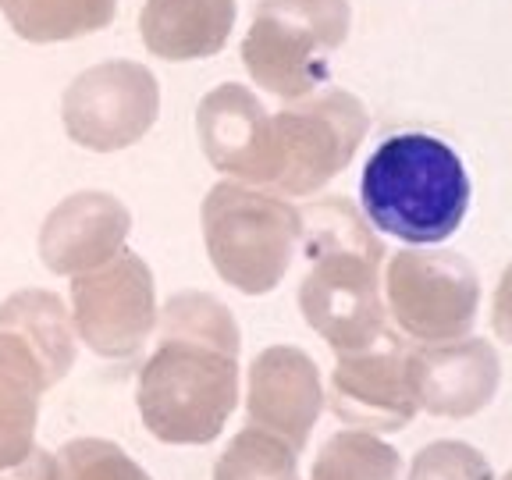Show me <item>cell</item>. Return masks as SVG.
<instances>
[{
    "label": "cell",
    "instance_id": "20",
    "mask_svg": "<svg viewBox=\"0 0 512 480\" xmlns=\"http://www.w3.org/2000/svg\"><path fill=\"white\" fill-rule=\"evenodd\" d=\"M296 456V448H288L281 438L260 427H246L221 452L214 480H303Z\"/></svg>",
    "mask_w": 512,
    "mask_h": 480
},
{
    "label": "cell",
    "instance_id": "1",
    "mask_svg": "<svg viewBox=\"0 0 512 480\" xmlns=\"http://www.w3.org/2000/svg\"><path fill=\"white\" fill-rule=\"evenodd\" d=\"M136 381L143 427L164 445H210L239 406L242 331L210 292H178Z\"/></svg>",
    "mask_w": 512,
    "mask_h": 480
},
{
    "label": "cell",
    "instance_id": "21",
    "mask_svg": "<svg viewBox=\"0 0 512 480\" xmlns=\"http://www.w3.org/2000/svg\"><path fill=\"white\" fill-rule=\"evenodd\" d=\"M64 480H153L125 448L104 438H75L61 448Z\"/></svg>",
    "mask_w": 512,
    "mask_h": 480
},
{
    "label": "cell",
    "instance_id": "16",
    "mask_svg": "<svg viewBox=\"0 0 512 480\" xmlns=\"http://www.w3.org/2000/svg\"><path fill=\"white\" fill-rule=\"evenodd\" d=\"M47 367L18 335L0 328V470L15 466L36 448L40 395L50 392Z\"/></svg>",
    "mask_w": 512,
    "mask_h": 480
},
{
    "label": "cell",
    "instance_id": "2",
    "mask_svg": "<svg viewBox=\"0 0 512 480\" xmlns=\"http://www.w3.org/2000/svg\"><path fill=\"white\" fill-rule=\"evenodd\" d=\"M303 214L306 271L299 281V310L335 352L360 349L384 331V246L360 210L345 200H324Z\"/></svg>",
    "mask_w": 512,
    "mask_h": 480
},
{
    "label": "cell",
    "instance_id": "18",
    "mask_svg": "<svg viewBox=\"0 0 512 480\" xmlns=\"http://www.w3.org/2000/svg\"><path fill=\"white\" fill-rule=\"evenodd\" d=\"M0 11L22 40L61 43L107 29L118 0H0Z\"/></svg>",
    "mask_w": 512,
    "mask_h": 480
},
{
    "label": "cell",
    "instance_id": "3",
    "mask_svg": "<svg viewBox=\"0 0 512 480\" xmlns=\"http://www.w3.org/2000/svg\"><path fill=\"white\" fill-rule=\"evenodd\" d=\"M470 196L463 157L427 132H399L377 143L360 178L367 221L409 246L452 239L466 221Z\"/></svg>",
    "mask_w": 512,
    "mask_h": 480
},
{
    "label": "cell",
    "instance_id": "8",
    "mask_svg": "<svg viewBox=\"0 0 512 480\" xmlns=\"http://www.w3.org/2000/svg\"><path fill=\"white\" fill-rule=\"evenodd\" d=\"M157 285L143 256L121 249L114 260L75 274L72 324L104 360H132L157 328Z\"/></svg>",
    "mask_w": 512,
    "mask_h": 480
},
{
    "label": "cell",
    "instance_id": "13",
    "mask_svg": "<svg viewBox=\"0 0 512 480\" xmlns=\"http://www.w3.org/2000/svg\"><path fill=\"white\" fill-rule=\"evenodd\" d=\"M132 214L111 192H75L47 214L40 228V256L50 274H86L125 249Z\"/></svg>",
    "mask_w": 512,
    "mask_h": 480
},
{
    "label": "cell",
    "instance_id": "22",
    "mask_svg": "<svg viewBox=\"0 0 512 480\" xmlns=\"http://www.w3.org/2000/svg\"><path fill=\"white\" fill-rule=\"evenodd\" d=\"M409 480H495V470L470 441L441 438L416 452Z\"/></svg>",
    "mask_w": 512,
    "mask_h": 480
},
{
    "label": "cell",
    "instance_id": "11",
    "mask_svg": "<svg viewBox=\"0 0 512 480\" xmlns=\"http://www.w3.org/2000/svg\"><path fill=\"white\" fill-rule=\"evenodd\" d=\"M502 384L498 349L484 338L409 345V388L416 409L445 420H466L495 402Z\"/></svg>",
    "mask_w": 512,
    "mask_h": 480
},
{
    "label": "cell",
    "instance_id": "5",
    "mask_svg": "<svg viewBox=\"0 0 512 480\" xmlns=\"http://www.w3.org/2000/svg\"><path fill=\"white\" fill-rule=\"evenodd\" d=\"M349 0H260L242 40L249 79L281 100H303L331 75V57L349 40Z\"/></svg>",
    "mask_w": 512,
    "mask_h": 480
},
{
    "label": "cell",
    "instance_id": "4",
    "mask_svg": "<svg viewBox=\"0 0 512 480\" xmlns=\"http://www.w3.org/2000/svg\"><path fill=\"white\" fill-rule=\"evenodd\" d=\"M303 239L299 207L264 185L224 178L203 200V242L217 278L242 296H267L285 281Z\"/></svg>",
    "mask_w": 512,
    "mask_h": 480
},
{
    "label": "cell",
    "instance_id": "10",
    "mask_svg": "<svg viewBox=\"0 0 512 480\" xmlns=\"http://www.w3.org/2000/svg\"><path fill=\"white\" fill-rule=\"evenodd\" d=\"M335 356L324 399L342 424L370 434H395L409 427L420 409L409 388V345L399 335L384 328L374 342Z\"/></svg>",
    "mask_w": 512,
    "mask_h": 480
},
{
    "label": "cell",
    "instance_id": "14",
    "mask_svg": "<svg viewBox=\"0 0 512 480\" xmlns=\"http://www.w3.org/2000/svg\"><path fill=\"white\" fill-rule=\"evenodd\" d=\"M267 125L271 111L239 82L210 89L196 111V132L207 160L246 185L267 182Z\"/></svg>",
    "mask_w": 512,
    "mask_h": 480
},
{
    "label": "cell",
    "instance_id": "17",
    "mask_svg": "<svg viewBox=\"0 0 512 480\" xmlns=\"http://www.w3.org/2000/svg\"><path fill=\"white\" fill-rule=\"evenodd\" d=\"M0 328H8L29 345L47 367L50 381H64L75 363L72 313L47 288H22L0 303Z\"/></svg>",
    "mask_w": 512,
    "mask_h": 480
},
{
    "label": "cell",
    "instance_id": "25",
    "mask_svg": "<svg viewBox=\"0 0 512 480\" xmlns=\"http://www.w3.org/2000/svg\"><path fill=\"white\" fill-rule=\"evenodd\" d=\"M502 480H512V470H509V473H505V477H502Z\"/></svg>",
    "mask_w": 512,
    "mask_h": 480
},
{
    "label": "cell",
    "instance_id": "24",
    "mask_svg": "<svg viewBox=\"0 0 512 480\" xmlns=\"http://www.w3.org/2000/svg\"><path fill=\"white\" fill-rule=\"evenodd\" d=\"M491 328L505 345H512V264L502 271L495 299H491Z\"/></svg>",
    "mask_w": 512,
    "mask_h": 480
},
{
    "label": "cell",
    "instance_id": "19",
    "mask_svg": "<svg viewBox=\"0 0 512 480\" xmlns=\"http://www.w3.org/2000/svg\"><path fill=\"white\" fill-rule=\"evenodd\" d=\"M402 459L370 431H338L320 445L310 480H399Z\"/></svg>",
    "mask_w": 512,
    "mask_h": 480
},
{
    "label": "cell",
    "instance_id": "12",
    "mask_svg": "<svg viewBox=\"0 0 512 480\" xmlns=\"http://www.w3.org/2000/svg\"><path fill=\"white\" fill-rule=\"evenodd\" d=\"M324 413V384L310 352L299 345H271L253 360L246 384L249 427L281 438L303 452Z\"/></svg>",
    "mask_w": 512,
    "mask_h": 480
},
{
    "label": "cell",
    "instance_id": "23",
    "mask_svg": "<svg viewBox=\"0 0 512 480\" xmlns=\"http://www.w3.org/2000/svg\"><path fill=\"white\" fill-rule=\"evenodd\" d=\"M0 480H64V466L57 463V456H50L47 448H32L22 463L4 466Z\"/></svg>",
    "mask_w": 512,
    "mask_h": 480
},
{
    "label": "cell",
    "instance_id": "7",
    "mask_svg": "<svg viewBox=\"0 0 512 480\" xmlns=\"http://www.w3.org/2000/svg\"><path fill=\"white\" fill-rule=\"evenodd\" d=\"M384 310L413 342L466 338L480 313V274L463 253L399 249L384 264Z\"/></svg>",
    "mask_w": 512,
    "mask_h": 480
},
{
    "label": "cell",
    "instance_id": "9",
    "mask_svg": "<svg viewBox=\"0 0 512 480\" xmlns=\"http://www.w3.org/2000/svg\"><path fill=\"white\" fill-rule=\"evenodd\" d=\"M160 114L157 75L139 61H104L75 75L64 89L61 121L86 150L114 153L139 143Z\"/></svg>",
    "mask_w": 512,
    "mask_h": 480
},
{
    "label": "cell",
    "instance_id": "6",
    "mask_svg": "<svg viewBox=\"0 0 512 480\" xmlns=\"http://www.w3.org/2000/svg\"><path fill=\"white\" fill-rule=\"evenodd\" d=\"M370 128L360 96L328 89L306 104L271 114L267 125V182L281 196H313L345 171Z\"/></svg>",
    "mask_w": 512,
    "mask_h": 480
},
{
    "label": "cell",
    "instance_id": "15",
    "mask_svg": "<svg viewBox=\"0 0 512 480\" xmlns=\"http://www.w3.org/2000/svg\"><path fill=\"white\" fill-rule=\"evenodd\" d=\"M239 4L235 0H146L139 36L164 61H203L228 47Z\"/></svg>",
    "mask_w": 512,
    "mask_h": 480
}]
</instances>
